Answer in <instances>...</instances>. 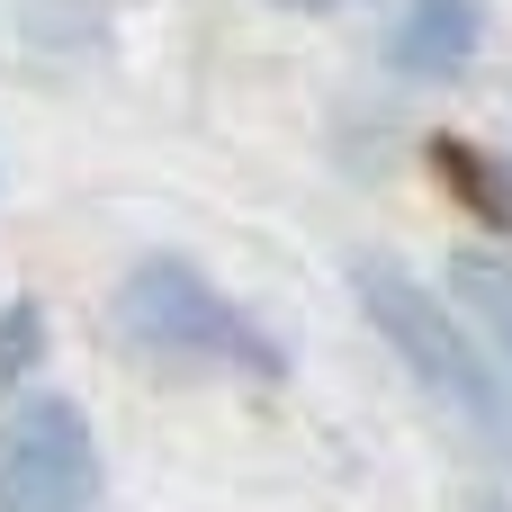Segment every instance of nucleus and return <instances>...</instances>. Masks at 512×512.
I'll return each mask as SVG.
<instances>
[{"mask_svg":"<svg viewBox=\"0 0 512 512\" xmlns=\"http://www.w3.org/2000/svg\"><path fill=\"white\" fill-rule=\"evenodd\" d=\"M0 512H99V432L72 396L0 414Z\"/></svg>","mask_w":512,"mask_h":512,"instance_id":"obj_3","label":"nucleus"},{"mask_svg":"<svg viewBox=\"0 0 512 512\" xmlns=\"http://www.w3.org/2000/svg\"><path fill=\"white\" fill-rule=\"evenodd\" d=\"M117 333L162 369H216V378H252V387L288 378L279 342L225 288H207V270L180 261V252H144L117 279Z\"/></svg>","mask_w":512,"mask_h":512,"instance_id":"obj_2","label":"nucleus"},{"mask_svg":"<svg viewBox=\"0 0 512 512\" xmlns=\"http://www.w3.org/2000/svg\"><path fill=\"white\" fill-rule=\"evenodd\" d=\"M270 9H342V0H270Z\"/></svg>","mask_w":512,"mask_h":512,"instance_id":"obj_8","label":"nucleus"},{"mask_svg":"<svg viewBox=\"0 0 512 512\" xmlns=\"http://www.w3.org/2000/svg\"><path fill=\"white\" fill-rule=\"evenodd\" d=\"M450 297H459V324L486 342V360L512 378V261L459 252V261H450Z\"/></svg>","mask_w":512,"mask_h":512,"instance_id":"obj_5","label":"nucleus"},{"mask_svg":"<svg viewBox=\"0 0 512 512\" xmlns=\"http://www.w3.org/2000/svg\"><path fill=\"white\" fill-rule=\"evenodd\" d=\"M351 288H360V315L378 324V342L405 360V378H414L441 414H459L495 459H512V378L486 360V342H477L405 261H351Z\"/></svg>","mask_w":512,"mask_h":512,"instance_id":"obj_1","label":"nucleus"},{"mask_svg":"<svg viewBox=\"0 0 512 512\" xmlns=\"http://www.w3.org/2000/svg\"><path fill=\"white\" fill-rule=\"evenodd\" d=\"M477 45H486V0H405L396 36H387L396 72H414V81H450V72H468Z\"/></svg>","mask_w":512,"mask_h":512,"instance_id":"obj_4","label":"nucleus"},{"mask_svg":"<svg viewBox=\"0 0 512 512\" xmlns=\"http://www.w3.org/2000/svg\"><path fill=\"white\" fill-rule=\"evenodd\" d=\"M36 360H45V315H36L27 297H9V306H0V396H9L18 378H36Z\"/></svg>","mask_w":512,"mask_h":512,"instance_id":"obj_6","label":"nucleus"},{"mask_svg":"<svg viewBox=\"0 0 512 512\" xmlns=\"http://www.w3.org/2000/svg\"><path fill=\"white\" fill-rule=\"evenodd\" d=\"M450 162L468 171V189H477V207H486V216H504V225H512V171H504V162H477V153H450Z\"/></svg>","mask_w":512,"mask_h":512,"instance_id":"obj_7","label":"nucleus"}]
</instances>
